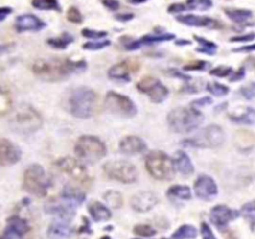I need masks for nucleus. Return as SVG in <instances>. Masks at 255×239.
I'll list each match as a JSON object with an SVG mask.
<instances>
[{"label": "nucleus", "instance_id": "obj_1", "mask_svg": "<svg viewBox=\"0 0 255 239\" xmlns=\"http://www.w3.org/2000/svg\"><path fill=\"white\" fill-rule=\"evenodd\" d=\"M86 69L85 61H71L69 59H40L33 65L36 76L45 81H60L72 75L73 72Z\"/></svg>", "mask_w": 255, "mask_h": 239}, {"label": "nucleus", "instance_id": "obj_2", "mask_svg": "<svg viewBox=\"0 0 255 239\" xmlns=\"http://www.w3.org/2000/svg\"><path fill=\"white\" fill-rule=\"evenodd\" d=\"M9 126L14 132L20 135H30L34 133L43 126V119L40 114L29 105H20L14 110Z\"/></svg>", "mask_w": 255, "mask_h": 239}, {"label": "nucleus", "instance_id": "obj_3", "mask_svg": "<svg viewBox=\"0 0 255 239\" xmlns=\"http://www.w3.org/2000/svg\"><path fill=\"white\" fill-rule=\"evenodd\" d=\"M168 125L177 133H188L197 130L203 123L204 117L197 109L193 107H178L169 112Z\"/></svg>", "mask_w": 255, "mask_h": 239}, {"label": "nucleus", "instance_id": "obj_4", "mask_svg": "<svg viewBox=\"0 0 255 239\" xmlns=\"http://www.w3.org/2000/svg\"><path fill=\"white\" fill-rule=\"evenodd\" d=\"M70 112L77 119L93 116L97 106V94L89 87H79L70 96Z\"/></svg>", "mask_w": 255, "mask_h": 239}, {"label": "nucleus", "instance_id": "obj_5", "mask_svg": "<svg viewBox=\"0 0 255 239\" xmlns=\"http://www.w3.org/2000/svg\"><path fill=\"white\" fill-rule=\"evenodd\" d=\"M146 168L153 178L161 181H171L174 177L173 160L162 151H151L146 156Z\"/></svg>", "mask_w": 255, "mask_h": 239}, {"label": "nucleus", "instance_id": "obj_6", "mask_svg": "<svg viewBox=\"0 0 255 239\" xmlns=\"http://www.w3.org/2000/svg\"><path fill=\"white\" fill-rule=\"evenodd\" d=\"M75 153L85 163H96L106 156V146L95 136H82L75 144Z\"/></svg>", "mask_w": 255, "mask_h": 239}, {"label": "nucleus", "instance_id": "obj_7", "mask_svg": "<svg viewBox=\"0 0 255 239\" xmlns=\"http://www.w3.org/2000/svg\"><path fill=\"white\" fill-rule=\"evenodd\" d=\"M23 187L27 193L36 197H45L50 187V179L40 165H31L26 168Z\"/></svg>", "mask_w": 255, "mask_h": 239}, {"label": "nucleus", "instance_id": "obj_8", "mask_svg": "<svg viewBox=\"0 0 255 239\" xmlns=\"http://www.w3.org/2000/svg\"><path fill=\"white\" fill-rule=\"evenodd\" d=\"M103 172L109 178L121 183H135L137 181V169L128 161H109L103 165Z\"/></svg>", "mask_w": 255, "mask_h": 239}, {"label": "nucleus", "instance_id": "obj_9", "mask_svg": "<svg viewBox=\"0 0 255 239\" xmlns=\"http://www.w3.org/2000/svg\"><path fill=\"white\" fill-rule=\"evenodd\" d=\"M226 140V135L222 127L218 125H210L202 130L201 132L193 139H188L182 142L185 146H192V147H218L223 144Z\"/></svg>", "mask_w": 255, "mask_h": 239}, {"label": "nucleus", "instance_id": "obj_10", "mask_svg": "<svg viewBox=\"0 0 255 239\" xmlns=\"http://www.w3.org/2000/svg\"><path fill=\"white\" fill-rule=\"evenodd\" d=\"M55 166L61 173L65 174L68 178H70L77 185L85 186L90 182V176L81 161L75 160L72 157H63L56 161Z\"/></svg>", "mask_w": 255, "mask_h": 239}, {"label": "nucleus", "instance_id": "obj_11", "mask_svg": "<svg viewBox=\"0 0 255 239\" xmlns=\"http://www.w3.org/2000/svg\"><path fill=\"white\" fill-rule=\"evenodd\" d=\"M105 107L111 114L122 117H133L137 114V107L130 97L110 91L105 98Z\"/></svg>", "mask_w": 255, "mask_h": 239}, {"label": "nucleus", "instance_id": "obj_12", "mask_svg": "<svg viewBox=\"0 0 255 239\" xmlns=\"http://www.w3.org/2000/svg\"><path fill=\"white\" fill-rule=\"evenodd\" d=\"M137 90L139 93L144 94L151 98L152 102L161 103L166 100L167 96L169 95V91L162 82L158 79L152 76H144L137 82Z\"/></svg>", "mask_w": 255, "mask_h": 239}, {"label": "nucleus", "instance_id": "obj_13", "mask_svg": "<svg viewBox=\"0 0 255 239\" xmlns=\"http://www.w3.org/2000/svg\"><path fill=\"white\" fill-rule=\"evenodd\" d=\"M239 215H240V213L235 209L229 208L224 204H218V206L213 207L210 213H209V219L215 228H218L219 231H224L229 226V223L236 219Z\"/></svg>", "mask_w": 255, "mask_h": 239}, {"label": "nucleus", "instance_id": "obj_14", "mask_svg": "<svg viewBox=\"0 0 255 239\" xmlns=\"http://www.w3.org/2000/svg\"><path fill=\"white\" fill-rule=\"evenodd\" d=\"M76 207L71 206L70 203H68L64 199H51L50 202H47L45 204V212L47 215H54L56 219L63 220V222H71L76 215V211H75Z\"/></svg>", "mask_w": 255, "mask_h": 239}, {"label": "nucleus", "instance_id": "obj_15", "mask_svg": "<svg viewBox=\"0 0 255 239\" xmlns=\"http://www.w3.org/2000/svg\"><path fill=\"white\" fill-rule=\"evenodd\" d=\"M194 192L203 201H213L218 194V187L212 177L202 174L194 182Z\"/></svg>", "mask_w": 255, "mask_h": 239}, {"label": "nucleus", "instance_id": "obj_16", "mask_svg": "<svg viewBox=\"0 0 255 239\" xmlns=\"http://www.w3.org/2000/svg\"><path fill=\"white\" fill-rule=\"evenodd\" d=\"M22 157L19 147L6 139H0V166L8 167L18 163Z\"/></svg>", "mask_w": 255, "mask_h": 239}, {"label": "nucleus", "instance_id": "obj_17", "mask_svg": "<svg viewBox=\"0 0 255 239\" xmlns=\"http://www.w3.org/2000/svg\"><path fill=\"white\" fill-rule=\"evenodd\" d=\"M158 203V197L153 192L149 191H143L132 197L131 199V206L136 212H148L156 204Z\"/></svg>", "mask_w": 255, "mask_h": 239}, {"label": "nucleus", "instance_id": "obj_18", "mask_svg": "<svg viewBox=\"0 0 255 239\" xmlns=\"http://www.w3.org/2000/svg\"><path fill=\"white\" fill-rule=\"evenodd\" d=\"M139 65L131 60H123L121 63L116 64L109 70V77L117 81H131V72L136 71Z\"/></svg>", "mask_w": 255, "mask_h": 239}, {"label": "nucleus", "instance_id": "obj_19", "mask_svg": "<svg viewBox=\"0 0 255 239\" xmlns=\"http://www.w3.org/2000/svg\"><path fill=\"white\" fill-rule=\"evenodd\" d=\"M46 26V24L33 14H24L17 18L15 22V29L23 33V31H40L41 29Z\"/></svg>", "mask_w": 255, "mask_h": 239}, {"label": "nucleus", "instance_id": "obj_20", "mask_svg": "<svg viewBox=\"0 0 255 239\" xmlns=\"http://www.w3.org/2000/svg\"><path fill=\"white\" fill-rule=\"evenodd\" d=\"M146 142L137 136H127L121 140V142H119V149H121V152L126 153V155L142 153L146 151Z\"/></svg>", "mask_w": 255, "mask_h": 239}, {"label": "nucleus", "instance_id": "obj_21", "mask_svg": "<svg viewBox=\"0 0 255 239\" xmlns=\"http://www.w3.org/2000/svg\"><path fill=\"white\" fill-rule=\"evenodd\" d=\"M177 20L182 24L188 25V26H197V27H210V29H214V27L220 26L219 23H217L215 20L210 19V18L207 17H199V15H178Z\"/></svg>", "mask_w": 255, "mask_h": 239}, {"label": "nucleus", "instance_id": "obj_22", "mask_svg": "<svg viewBox=\"0 0 255 239\" xmlns=\"http://www.w3.org/2000/svg\"><path fill=\"white\" fill-rule=\"evenodd\" d=\"M176 36L173 34L168 33H162L160 35H146L143 38L139 39V40H135L132 43H130L127 45V50H137L139 48L144 47V45H152V44H158L163 43V41H169L173 40Z\"/></svg>", "mask_w": 255, "mask_h": 239}, {"label": "nucleus", "instance_id": "obj_23", "mask_svg": "<svg viewBox=\"0 0 255 239\" xmlns=\"http://www.w3.org/2000/svg\"><path fill=\"white\" fill-rule=\"evenodd\" d=\"M72 236V228L69 223L55 219L47 229V237L50 239H69Z\"/></svg>", "mask_w": 255, "mask_h": 239}, {"label": "nucleus", "instance_id": "obj_24", "mask_svg": "<svg viewBox=\"0 0 255 239\" xmlns=\"http://www.w3.org/2000/svg\"><path fill=\"white\" fill-rule=\"evenodd\" d=\"M174 168L183 176H192L194 173V166L185 151H177L173 157Z\"/></svg>", "mask_w": 255, "mask_h": 239}, {"label": "nucleus", "instance_id": "obj_25", "mask_svg": "<svg viewBox=\"0 0 255 239\" xmlns=\"http://www.w3.org/2000/svg\"><path fill=\"white\" fill-rule=\"evenodd\" d=\"M60 198L70 203L71 206L77 207L84 203L85 199H86V194L77 187L66 186L63 190V192H61V194H60Z\"/></svg>", "mask_w": 255, "mask_h": 239}, {"label": "nucleus", "instance_id": "obj_26", "mask_svg": "<svg viewBox=\"0 0 255 239\" xmlns=\"http://www.w3.org/2000/svg\"><path fill=\"white\" fill-rule=\"evenodd\" d=\"M89 213L95 222H106L112 215L109 207L98 201H93L89 204Z\"/></svg>", "mask_w": 255, "mask_h": 239}, {"label": "nucleus", "instance_id": "obj_27", "mask_svg": "<svg viewBox=\"0 0 255 239\" xmlns=\"http://www.w3.org/2000/svg\"><path fill=\"white\" fill-rule=\"evenodd\" d=\"M229 119L235 123L242 125H254L255 123V109L253 107H244L236 112H231Z\"/></svg>", "mask_w": 255, "mask_h": 239}, {"label": "nucleus", "instance_id": "obj_28", "mask_svg": "<svg viewBox=\"0 0 255 239\" xmlns=\"http://www.w3.org/2000/svg\"><path fill=\"white\" fill-rule=\"evenodd\" d=\"M167 197L172 199H181V201H189L192 198V192H190L189 187L182 185L172 186L168 191H167Z\"/></svg>", "mask_w": 255, "mask_h": 239}, {"label": "nucleus", "instance_id": "obj_29", "mask_svg": "<svg viewBox=\"0 0 255 239\" xmlns=\"http://www.w3.org/2000/svg\"><path fill=\"white\" fill-rule=\"evenodd\" d=\"M224 13L234 23H245L253 17L252 11L245 9H226Z\"/></svg>", "mask_w": 255, "mask_h": 239}, {"label": "nucleus", "instance_id": "obj_30", "mask_svg": "<svg viewBox=\"0 0 255 239\" xmlns=\"http://www.w3.org/2000/svg\"><path fill=\"white\" fill-rule=\"evenodd\" d=\"M197 236L198 231L196 227L192 224H183L172 234V239H194Z\"/></svg>", "mask_w": 255, "mask_h": 239}, {"label": "nucleus", "instance_id": "obj_31", "mask_svg": "<svg viewBox=\"0 0 255 239\" xmlns=\"http://www.w3.org/2000/svg\"><path fill=\"white\" fill-rule=\"evenodd\" d=\"M103 199L107 203V207L111 209H118L122 207L123 204V198L122 194L117 191H109V192L105 193Z\"/></svg>", "mask_w": 255, "mask_h": 239}, {"label": "nucleus", "instance_id": "obj_32", "mask_svg": "<svg viewBox=\"0 0 255 239\" xmlns=\"http://www.w3.org/2000/svg\"><path fill=\"white\" fill-rule=\"evenodd\" d=\"M6 226L10 227V228L15 229L17 232H19L20 234H25L27 231H29V224L25 219L23 218L18 217V215H14V217H10L8 220H6Z\"/></svg>", "mask_w": 255, "mask_h": 239}, {"label": "nucleus", "instance_id": "obj_33", "mask_svg": "<svg viewBox=\"0 0 255 239\" xmlns=\"http://www.w3.org/2000/svg\"><path fill=\"white\" fill-rule=\"evenodd\" d=\"M72 41H73V38L70 35V34L64 33L63 35L59 36V38L49 39V40H47V44H49L50 47L55 48V49H66Z\"/></svg>", "mask_w": 255, "mask_h": 239}, {"label": "nucleus", "instance_id": "obj_34", "mask_svg": "<svg viewBox=\"0 0 255 239\" xmlns=\"http://www.w3.org/2000/svg\"><path fill=\"white\" fill-rule=\"evenodd\" d=\"M33 6L39 10H54V11H61V6H60L57 0H33Z\"/></svg>", "mask_w": 255, "mask_h": 239}, {"label": "nucleus", "instance_id": "obj_35", "mask_svg": "<svg viewBox=\"0 0 255 239\" xmlns=\"http://www.w3.org/2000/svg\"><path fill=\"white\" fill-rule=\"evenodd\" d=\"M194 39L197 40V43L201 44V47L197 49V51L203 52V54H207V55H214L215 54L217 45H215L214 43L207 40V39L202 38V36H197V35H194Z\"/></svg>", "mask_w": 255, "mask_h": 239}, {"label": "nucleus", "instance_id": "obj_36", "mask_svg": "<svg viewBox=\"0 0 255 239\" xmlns=\"http://www.w3.org/2000/svg\"><path fill=\"white\" fill-rule=\"evenodd\" d=\"M207 90L212 95L218 96V97H222V96H226L229 94V87H227L226 85L219 84V82H208L207 84Z\"/></svg>", "mask_w": 255, "mask_h": 239}, {"label": "nucleus", "instance_id": "obj_37", "mask_svg": "<svg viewBox=\"0 0 255 239\" xmlns=\"http://www.w3.org/2000/svg\"><path fill=\"white\" fill-rule=\"evenodd\" d=\"M185 5H187V8L190 9V10L206 11L212 8L213 3L212 0H188Z\"/></svg>", "mask_w": 255, "mask_h": 239}, {"label": "nucleus", "instance_id": "obj_38", "mask_svg": "<svg viewBox=\"0 0 255 239\" xmlns=\"http://www.w3.org/2000/svg\"><path fill=\"white\" fill-rule=\"evenodd\" d=\"M133 233L139 237H144V238H149V237L156 236V229L153 227L148 226V224H137L133 228Z\"/></svg>", "mask_w": 255, "mask_h": 239}, {"label": "nucleus", "instance_id": "obj_39", "mask_svg": "<svg viewBox=\"0 0 255 239\" xmlns=\"http://www.w3.org/2000/svg\"><path fill=\"white\" fill-rule=\"evenodd\" d=\"M11 107V97L8 91L0 89V115L6 114Z\"/></svg>", "mask_w": 255, "mask_h": 239}, {"label": "nucleus", "instance_id": "obj_40", "mask_svg": "<svg viewBox=\"0 0 255 239\" xmlns=\"http://www.w3.org/2000/svg\"><path fill=\"white\" fill-rule=\"evenodd\" d=\"M243 217H245L247 219H249L253 224H255V199L252 202H248L244 206L242 207V211H240Z\"/></svg>", "mask_w": 255, "mask_h": 239}, {"label": "nucleus", "instance_id": "obj_41", "mask_svg": "<svg viewBox=\"0 0 255 239\" xmlns=\"http://www.w3.org/2000/svg\"><path fill=\"white\" fill-rule=\"evenodd\" d=\"M82 36H85L89 40H102L107 36L106 31H98L93 29H84L82 30Z\"/></svg>", "mask_w": 255, "mask_h": 239}, {"label": "nucleus", "instance_id": "obj_42", "mask_svg": "<svg viewBox=\"0 0 255 239\" xmlns=\"http://www.w3.org/2000/svg\"><path fill=\"white\" fill-rule=\"evenodd\" d=\"M111 45V41L110 40H93V41H89V43L84 44V49L86 50H101L105 49V48L110 47Z\"/></svg>", "mask_w": 255, "mask_h": 239}, {"label": "nucleus", "instance_id": "obj_43", "mask_svg": "<svg viewBox=\"0 0 255 239\" xmlns=\"http://www.w3.org/2000/svg\"><path fill=\"white\" fill-rule=\"evenodd\" d=\"M234 71L231 66H218V68L213 69L210 70V75L212 76H217V77H228L229 75H232Z\"/></svg>", "mask_w": 255, "mask_h": 239}, {"label": "nucleus", "instance_id": "obj_44", "mask_svg": "<svg viewBox=\"0 0 255 239\" xmlns=\"http://www.w3.org/2000/svg\"><path fill=\"white\" fill-rule=\"evenodd\" d=\"M240 95L247 98V100L255 98V82H250V84L243 86L240 89Z\"/></svg>", "mask_w": 255, "mask_h": 239}, {"label": "nucleus", "instance_id": "obj_45", "mask_svg": "<svg viewBox=\"0 0 255 239\" xmlns=\"http://www.w3.org/2000/svg\"><path fill=\"white\" fill-rule=\"evenodd\" d=\"M207 68H209V63L207 61H193L185 66V71H203Z\"/></svg>", "mask_w": 255, "mask_h": 239}, {"label": "nucleus", "instance_id": "obj_46", "mask_svg": "<svg viewBox=\"0 0 255 239\" xmlns=\"http://www.w3.org/2000/svg\"><path fill=\"white\" fill-rule=\"evenodd\" d=\"M68 19L70 20L71 23H75V24H80L82 23V14L80 13L79 9L76 8H70L68 10Z\"/></svg>", "mask_w": 255, "mask_h": 239}, {"label": "nucleus", "instance_id": "obj_47", "mask_svg": "<svg viewBox=\"0 0 255 239\" xmlns=\"http://www.w3.org/2000/svg\"><path fill=\"white\" fill-rule=\"evenodd\" d=\"M22 234L19 232H17L15 229L10 228V227L6 226V228L4 229V232L0 234V239H22Z\"/></svg>", "mask_w": 255, "mask_h": 239}, {"label": "nucleus", "instance_id": "obj_48", "mask_svg": "<svg viewBox=\"0 0 255 239\" xmlns=\"http://www.w3.org/2000/svg\"><path fill=\"white\" fill-rule=\"evenodd\" d=\"M201 234L203 239H217L215 238L214 233H213V231L210 229V227L204 222L201 224Z\"/></svg>", "mask_w": 255, "mask_h": 239}, {"label": "nucleus", "instance_id": "obj_49", "mask_svg": "<svg viewBox=\"0 0 255 239\" xmlns=\"http://www.w3.org/2000/svg\"><path fill=\"white\" fill-rule=\"evenodd\" d=\"M213 100L210 97H203V98H199L197 101H193L192 102V107H197V110L199 107H204V106H208V105H212Z\"/></svg>", "mask_w": 255, "mask_h": 239}, {"label": "nucleus", "instance_id": "obj_50", "mask_svg": "<svg viewBox=\"0 0 255 239\" xmlns=\"http://www.w3.org/2000/svg\"><path fill=\"white\" fill-rule=\"evenodd\" d=\"M185 10H188L187 5H185V4H181V3L172 4V5L168 8L169 13H182V11H185Z\"/></svg>", "mask_w": 255, "mask_h": 239}, {"label": "nucleus", "instance_id": "obj_51", "mask_svg": "<svg viewBox=\"0 0 255 239\" xmlns=\"http://www.w3.org/2000/svg\"><path fill=\"white\" fill-rule=\"evenodd\" d=\"M255 39V33H250V34H247V35H243V36H235V38H232L231 41H233V43H236V41H252Z\"/></svg>", "mask_w": 255, "mask_h": 239}, {"label": "nucleus", "instance_id": "obj_52", "mask_svg": "<svg viewBox=\"0 0 255 239\" xmlns=\"http://www.w3.org/2000/svg\"><path fill=\"white\" fill-rule=\"evenodd\" d=\"M103 5L109 8L110 10L115 11L119 8V3L117 0H103Z\"/></svg>", "mask_w": 255, "mask_h": 239}, {"label": "nucleus", "instance_id": "obj_53", "mask_svg": "<svg viewBox=\"0 0 255 239\" xmlns=\"http://www.w3.org/2000/svg\"><path fill=\"white\" fill-rule=\"evenodd\" d=\"M245 76V70L244 69H239L238 71H235V72L232 73V76H231V81H239V80H242L243 77Z\"/></svg>", "mask_w": 255, "mask_h": 239}, {"label": "nucleus", "instance_id": "obj_54", "mask_svg": "<svg viewBox=\"0 0 255 239\" xmlns=\"http://www.w3.org/2000/svg\"><path fill=\"white\" fill-rule=\"evenodd\" d=\"M169 73H171L172 76L179 77V79L185 80V82H189L190 80H192L189 76H188V75H185V73H182V72H179V71L174 70V69H171V71H169Z\"/></svg>", "mask_w": 255, "mask_h": 239}, {"label": "nucleus", "instance_id": "obj_55", "mask_svg": "<svg viewBox=\"0 0 255 239\" xmlns=\"http://www.w3.org/2000/svg\"><path fill=\"white\" fill-rule=\"evenodd\" d=\"M82 219H84V226L80 227L79 233H89V234L93 233V231H91V226H90L89 220H87L85 217L82 218Z\"/></svg>", "mask_w": 255, "mask_h": 239}, {"label": "nucleus", "instance_id": "obj_56", "mask_svg": "<svg viewBox=\"0 0 255 239\" xmlns=\"http://www.w3.org/2000/svg\"><path fill=\"white\" fill-rule=\"evenodd\" d=\"M116 19L119 22H130L131 19H133V14H118V15H116Z\"/></svg>", "mask_w": 255, "mask_h": 239}, {"label": "nucleus", "instance_id": "obj_57", "mask_svg": "<svg viewBox=\"0 0 255 239\" xmlns=\"http://www.w3.org/2000/svg\"><path fill=\"white\" fill-rule=\"evenodd\" d=\"M11 11V8H0V22H3L8 15H10Z\"/></svg>", "mask_w": 255, "mask_h": 239}, {"label": "nucleus", "instance_id": "obj_58", "mask_svg": "<svg viewBox=\"0 0 255 239\" xmlns=\"http://www.w3.org/2000/svg\"><path fill=\"white\" fill-rule=\"evenodd\" d=\"M248 51H255V44L253 45H248V47H243L240 49H234V52H248Z\"/></svg>", "mask_w": 255, "mask_h": 239}, {"label": "nucleus", "instance_id": "obj_59", "mask_svg": "<svg viewBox=\"0 0 255 239\" xmlns=\"http://www.w3.org/2000/svg\"><path fill=\"white\" fill-rule=\"evenodd\" d=\"M176 44L177 45H190V41H188V40H185V41H183V39H181V40H178V41H176Z\"/></svg>", "mask_w": 255, "mask_h": 239}, {"label": "nucleus", "instance_id": "obj_60", "mask_svg": "<svg viewBox=\"0 0 255 239\" xmlns=\"http://www.w3.org/2000/svg\"><path fill=\"white\" fill-rule=\"evenodd\" d=\"M148 0H128V3L131 4H142V3H146Z\"/></svg>", "mask_w": 255, "mask_h": 239}, {"label": "nucleus", "instance_id": "obj_61", "mask_svg": "<svg viewBox=\"0 0 255 239\" xmlns=\"http://www.w3.org/2000/svg\"><path fill=\"white\" fill-rule=\"evenodd\" d=\"M101 239H112V238H111V237H109V236H105V237H102V238H101Z\"/></svg>", "mask_w": 255, "mask_h": 239}, {"label": "nucleus", "instance_id": "obj_62", "mask_svg": "<svg viewBox=\"0 0 255 239\" xmlns=\"http://www.w3.org/2000/svg\"><path fill=\"white\" fill-rule=\"evenodd\" d=\"M164 239H166V238H164Z\"/></svg>", "mask_w": 255, "mask_h": 239}]
</instances>
